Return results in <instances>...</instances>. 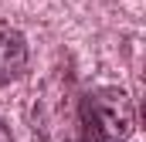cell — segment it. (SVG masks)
<instances>
[{"label":"cell","instance_id":"obj_3","mask_svg":"<svg viewBox=\"0 0 146 142\" xmlns=\"http://www.w3.org/2000/svg\"><path fill=\"white\" fill-rule=\"evenodd\" d=\"M0 142H14V135H10V125L0 118Z\"/></svg>","mask_w":146,"mask_h":142},{"label":"cell","instance_id":"obj_1","mask_svg":"<svg viewBox=\"0 0 146 142\" xmlns=\"http://www.w3.org/2000/svg\"><path fill=\"white\" fill-rule=\"evenodd\" d=\"M82 118L85 129L95 132L102 142H126L136 129V105L122 88L106 85L82 102Z\"/></svg>","mask_w":146,"mask_h":142},{"label":"cell","instance_id":"obj_2","mask_svg":"<svg viewBox=\"0 0 146 142\" xmlns=\"http://www.w3.org/2000/svg\"><path fill=\"white\" fill-rule=\"evenodd\" d=\"M27 68V37L7 20H0V88L17 81Z\"/></svg>","mask_w":146,"mask_h":142}]
</instances>
